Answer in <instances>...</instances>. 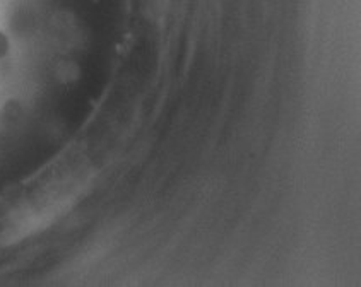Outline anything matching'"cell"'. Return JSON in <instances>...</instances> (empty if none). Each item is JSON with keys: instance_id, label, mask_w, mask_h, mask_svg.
Here are the masks:
<instances>
[{"instance_id": "6da1fadb", "label": "cell", "mask_w": 361, "mask_h": 287, "mask_svg": "<svg viewBox=\"0 0 361 287\" xmlns=\"http://www.w3.org/2000/svg\"><path fill=\"white\" fill-rule=\"evenodd\" d=\"M9 48H11L9 38H7L6 33H2V31H0V60L9 53Z\"/></svg>"}]
</instances>
